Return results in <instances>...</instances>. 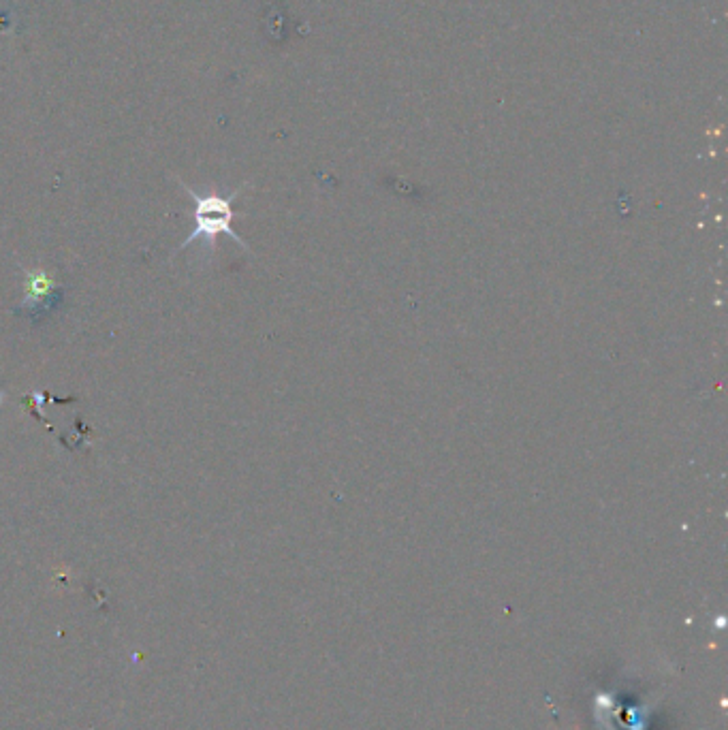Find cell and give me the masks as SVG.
I'll return each instance as SVG.
<instances>
[{
  "label": "cell",
  "mask_w": 728,
  "mask_h": 730,
  "mask_svg": "<svg viewBox=\"0 0 728 730\" xmlns=\"http://www.w3.org/2000/svg\"><path fill=\"white\" fill-rule=\"evenodd\" d=\"M180 186L186 190L188 197H191V201L195 203V229L182 242L180 250H184V248L191 246L193 242L201 240V237H203L205 242H210V248L212 250H216V246H218V235H229V237H233V240L237 244L248 248L246 242L242 240V237L231 229V222L235 218V214H233V199H235L237 193H233L229 197H223V195H218V193L197 195L195 190L191 186H186L184 182H180Z\"/></svg>",
  "instance_id": "obj_1"
},
{
  "label": "cell",
  "mask_w": 728,
  "mask_h": 730,
  "mask_svg": "<svg viewBox=\"0 0 728 730\" xmlns=\"http://www.w3.org/2000/svg\"><path fill=\"white\" fill-rule=\"evenodd\" d=\"M62 293H65L62 284H58L43 267L24 269V299L18 312L39 323L60 306Z\"/></svg>",
  "instance_id": "obj_2"
}]
</instances>
